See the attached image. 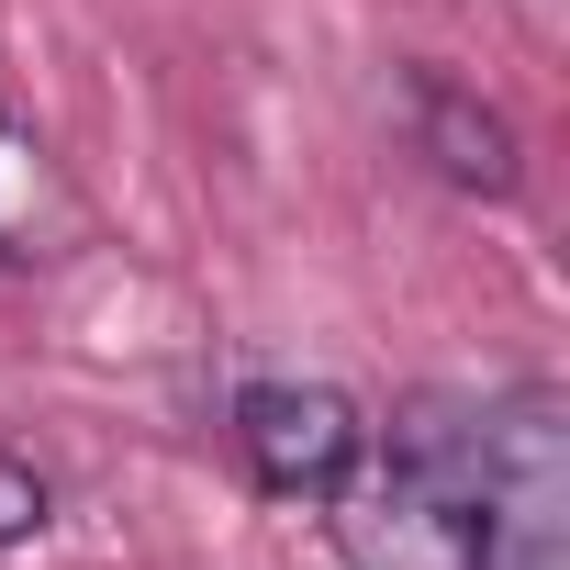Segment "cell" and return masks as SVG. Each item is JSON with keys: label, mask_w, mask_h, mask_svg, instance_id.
I'll use <instances>...</instances> for the list:
<instances>
[{"label": "cell", "mask_w": 570, "mask_h": 570, "mask_svg": "<svg viewBox=\"0 0 570 570\" xmlns=\"http://www.w3.org/2000/svg\"><path fill=\"white\" fill-rule=\"evenodd\" d=\"M235 459L257 492L279 503H325L358 481L370 459V414L336 392V381H246L235 392Z\"/></svg>", "instance_id": "obj_1"}, {"label": "cell", "mask_w": 570, "mask_h": 570, "mask_svg": "<svg viewBox=\"0 0 570 570\" xmlns=\"http://www.w3.org/2000/svg\"><path fill=\"white\" fill-rule=\"evenodd\" d=\"M403 112H414V157H425L448 190H481V202L525 190V146H514L503 101H481L470 79H448V68H403Z\"/></svg>", "instance_id": "obj_2"}, {"label": "cell", "mask_w": 570, "mask_h": 570, "mask_svg": "<svg viewBox=\"0 0 570 570\" xmlns=\"http://www.w3.org/2000/svg\"><path fill=\"white\" fill-rule=\"evenodd\" d=\"M46 514H57V492H46V470H35V459H12V448H0V548H23V537H46Z\"/></svg>", "instance_id": "obj_3"}]
</instances>
